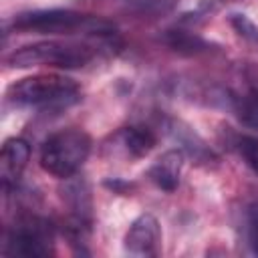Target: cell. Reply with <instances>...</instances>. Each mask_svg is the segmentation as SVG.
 <instances>
[{
    "label": "cell",
    "instance_id": "6da1fadb",
    "mask_svg": "<svg viewBox=\"0 0 258 258\" xmlns=\"http://www.w3.org/2000/svg\"><path fill=\"white\" fill-rule=\"evenodd\" d=\"M14 30L22 32H40V34H89V36H113L115 24L91 16L81 14L75 10H62V8H48V10H30L14 16L12 20Z\"/></svg>",
    "mask_w": 258,
    "mask_h": 258
},
{
    "label": "cell",
    "instance_id": "7a4b0ae2",
    "mask_svg": "<svg viewBox=\"0 0 258 258\" xmlns=\"http://www.w3.org/2000/svg\"><path fill=\"white\" fill-rule=\"evenodd\" d=\"M8 103L34 109H67L79 101V85L62 75H34L12 83Z\"/></svg>",
    "mask_w": 258,
    "mask_h": 258
},
{
    "label": "cell",
    "instance_id": "3957f363",
    "mask_svg": "<svg viewBox=\"0 0 258 258\" xmlns=\"http://www.w3.org/2000/svg\"><path fill=\"white\" fill-rule=\"evenodd\" d=\"M91 153V137L81 129H62L46 137L40 147V165L46 173L67 179L75 175Z\"/></svg>",
    "mask_w": 258,
    "mask_h": 258
},
{
    "label": "cell",
    "instance_id": "277c9868",
    "mask_svg": "<svg viewBox=\"0 0 258 258\" xmlns=\"http://www.w3.org/2000/svg\"><path fill=\"white\" fill-rule=\"evenodd\" d=\"M95 56V48L81 42L42 40L14 50L8 56V64L14 69L28 67H56V69H81Z\"/></svg>",
    "mask_w": 258,
    "mask_h": 258
},
{
    "label": "cell",
    "instance_id": "5b68a950",
    "mask_svg": "<svg viewBox=\"0 0 258 258\" xmlns=\"http://www.w3.org/2000/svg\"><path fill=\"white\" fill-rule=\"evenodd\" d=\"M52 226L38 216L20 218L6 234L4 254L8 256H46L52 252Z\"/></svg>",
    "mask_w": 258,
    "mask_h": 258
},
{
    "label": "cell",
    "instance_id": "8992f818",
    "mask_svg": "<svg viewBox=\"0 0 258 258\" xmlns=\"http://www.w3.org/2000/svg\"><path fill=\"white\" fill-rule=\"evenodd\" d=\"M159 242H161V228L153 214L137 216L123 238L125 250L133 256H155L159 250Z\"/></svg>",
    "mask_w": 258,
    "mask_h": 258
},
{
    "label": "cell",
    "instance_id": "52a82bcc",
    "mask_svg": "<svg viewBox=\"0 0 258 258\" xmlns=\"http://www.w3.org/2000/svg\"><path fill=\"white\" fill-rule=\"evenodd\" d=\"M28 159H30V145L26 139L10 137L4 141L2 151H0V177H2L4 191H8L12 185H16Z\"/></svg>",
    "mask_w": 258,
    "mask_h": 258
},
{
    "label": "cell",
    "instance_id": "ba28073f",
    "mask_svg": "<svg viewBox=\"0 0 258 258\" xmlns=\"http://www.w3.org/2000/svg\"><path fill=\"white\" fill-rule=\"evenodd\" d=\"M183 167V151L167 149L161 153L147 171V177L163 191H173L179 185V173Z\"/></svg>",
    "mask_w": 258,
    "mask_h": 258
},
{
    "label": "cell",
    "instance_id": "9c48e42d",
    "mask_svg": "<svg viewBox=\"0 0 258 258\" xmlns=\"http://www.w3.org/2000/svg\"><path fill=\"white\" fill-rule=\"evenodd\" d=\"M115 149H121L123 155L137 159L145 157L155 147V135L147 127H123L115 135H111Z\"/></svg>",
    "mask_w": 258,
    "mask_h": 258
},
{
    "label": "cell",
    "instance_id": "30bf717a",
    "mask_svg": "<svg viewBox=\"0 0 258 258\" xmlns=\"http://www.w3.org/2000/svg\"><path fill=\"white\" fill-rule=\"evenodd\" d=\"M161 42L179 54H202V52L212 50V42H208L206 38H202L189 30H183V28L165 30L161 36Z\"/></svg>",
    "mask_w": 258,
    "mask_h": 258
},
{
    "label": "cell",
    "instance_id": "8fae6325",
    "mask_svg": "<svg viewBox=\"0 0 258 258\" xmlns=\"http://www.w3.org/2000/svg\"><path fill=\"white\" fill-rule=\"evenodd\" d=\"M177 4L179 0H123V10L137 18H163Z\"/></svg>",
    "mask_w": 258,
    "mask_h": 258
},
{
    "label": "cell",
    "instance_id": "7c38bea8",
    "mask_svg": "<svg viewBox=\"0 0 258 258\" xmlns=\"http://www.w3.org/2000/svg\"><path fill=\"white\" fill-rule=\"evenodd\" d=\"M230 105L242 125L258 129V87H250L244 95L230 97Z\"/></svg>",
    "mask_w": 258,
    "mask_h": 258
},
{
    "label": "cell",
    "instance_id": "4fadbf2b",
    "mask_svg": "<svg viewBox=\"0 0 258 258\" xmlns=\"http://www.w3.org/2000/svg\"><path fill=\"white\" fill-rule=\"evenodd\" d=\"M169 129H171V133L175 135V139L185 145V151H187L191 157H196V159H200V161H206V159H212V157H214L212 151L204 145V141H202L196 133H191L189 127L181 125L179 121H171V123H169Z\"/></svg>",
    "mask_w": 258,
    "mask_h": 258
},
{
    "label": "cell",
    "instance_id": "5bb4252c",
    "mask_svg": "<svg viewBox=\"0 0 258 258\" xmlns=\"http://www.w3.org/2000/svg\"><path fill=\"white\" fill-rule=\"evenodd\" d=\"M230 22H232L234 30H236L244 40H248L252 46H256V50H258V26H256L246 14H232V16H230Z\"/></svg>",
    "mask_w": 258,
    "mask_h": 258
},
{
    "label": "cell",
    "instance_id": "9a60e30c",
    "mask_svg": "<svg viewBox=\"0 0 258 258\" xmlns=\"http://www.w3.org/2000/svg\"><path fill=\"white\" fill-rule=\"evenodd\" d=\"M238 151L248 163V167L258 175V139L254 137H240L238 139Z\"/></svg>",
    "mask_w": 258,
    "mask_h": 258
},
{
    "label": "cell",
    "instance_id": "2e32d148",
    "mask_svg": "<svg viewBox=\"0 0 258 258\" xmlns=\"http://www.w3.org/2000/svg\"><path fill=\"white\" fill-rule=\"evenodd\" d=\"M246 236L252 254L258 256V202L250 204V208L246 210Z\"/></svg>",
    "mask_w": 258,
    "mask_h": 258
}]
</instances>
